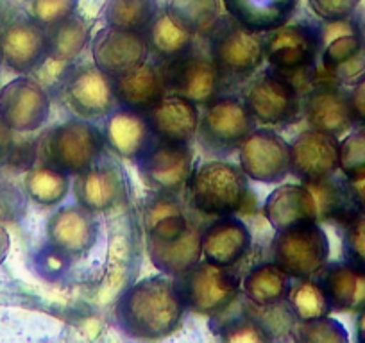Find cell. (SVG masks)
I'll use <instances>...</instances> for the list:
<instances>
[{
	"instance_id": "obj_44",
	"label": "cell",
	"mask_w": 365,
	"mask_h": 343,
	"mask_svg": "<svg viewBox=\"0 0 365 343\" xmlns=\"http://www.w3.org/2000/svg\"><path fill=\"white\" fill-rule=\"evenodd\" d=\"M77 0H31V19L51 27L76 13Z\"/></svg>"
},
{
	"instance_id": "obj_49",
	"label": "cell",
	"mask_w": 365,
	"mask_h": 343,
	"mask_svg": "<svg viewBox=\"0 0 365 343\" xmlns=\"http://www.w3.org/2000/svg\"><path fill=\"white\" fill-rule=\"evenodd\" d=\"M351 27H353V33L356 34L358 38L365 41V9L361 11H354V15L351 16Z\"/></svg>"
},
{
	"instance_id": "obj_35",
	"label": "cell",
	"mask_w": 365,
	"mask_h": 343,
	"mask_svg": "<svg viewBox=\"0 0 365 343\" xmlns=\"http://www.w3.org/2000/svg\"><path fill=\"white\" fill-rule=\"evenodd\" d=\"M212 329L222 342L230 343H267L274 339L269 325L255 317L251 307L238 313L227 306L222 313L212 317Z\"/></svg>"
},
{
	"instance_id": "obj_9",
	"label": "cell",
	"mask_w": 365,
	"mask_h": 343,
	"mask_svg": "<svg viewBox=\"0 0 365 343\" xmlns=\"http://www.w3.org/2000/svg\"><path fill=\"white\" fill-rule=\"evenodd\" d=\"M61 102L77 118L96 122L104 120L117 106L113 77L97 65L73 66L59 83Z\"/></svg>"
},
{
	"instance_id": "obj_40",
	"label": "cell",
	"mask_w": 365,
	"mask_h": 343,
	"mask_svg": "<svg viewBox=\"0 0 365 343\" xmlns=\"http://www.w3.org/2000/svg\"><path fill=\"white\" fill-rule=\"evenodd\" d=\"M339 170L349 181L365 177V127L349 132L340 142Z\"/></svg>"
},
{
	"instance_id": "obj_43",
	"label": "cell",
	"mask_w": 365,
	"mask_h": 343,
	"mask_svg": "<svg viewBox=\"0 0 365 343\" xmlns=\"http://www.w3.org/2000/svg\"><path fill=\"white\" fill-rule=\"evenodd\" d=\"M70 260L72 258L68 254L47 241V245L41 247L34 255V268L47 281H59L68 272Z\"/></svg>"
},
{
	"instance_id": "obj_45",
	"label": "cell",
	"mask_w": 365,
	"mask_h": 343,
	"mask_svg": "<svg viewBox=\"0 0 365 343\" xmlns=\"http://www.w3.org/2000/svg\"><path fill=\"white\" fill-rule=\"evenodd\" d=\"M361 0H308L312 11L322 22H342L351 19Z\"/></svg>"
},
{
	"instance_id": "obj_52",
	"label": "cell",
	"mask_w": 365,
	"mask_h": 343,
	"mask_svg": "<svg viewBox=\"0 0 365 343\" xmlns=\"http://www.w3.org/2000/svg\"><path fill=\"white\" fill-rule=\"evenodd\" d=\"M0 63H2V52H0Z\"/></svg>"
},
{
	"instance_id": "obj_11",
	"label": "cell",
	"mask_w": 365,
	"mask_h": 343,
	"mask_svg": "<svg viewBox=\"0 0 365 343\" xmlns=\"http://www.w3.org/2000/svg\"><path fill=\"white\" fill-rule=\"evenodd\" d=\"M143 183L153 191L181 194L194 172V152L190 143L156 138L138 161Z\"/></svg>"
},
{
	"instance_id": "obj_17",
	"label": "cell",
	"mask_w": 365,
	"mask_h": 343,
	"mask_svg": "<svg viewBox=\"0 0 365 343\" xmlns=\"http://www.w3.org/2000/svg\"><path fill=\"white\" fill-rule=\"evenodd\" d=\"M149 43L143 31L106 26L91 38V59L110 77L122 75L149 59Z\"/></svg>"
},
{
	"instance_id": "obj_16",
	"label": "cell",
	"mask_w": 365,
	"mask_h": 343,
	"mask_svg": "<svg viewBox=\"0 0 365 343\" xmlns=\"http://www.w3.org/2000/svg\"><path fill=\"white\" fill-rule=\"evenodd\" d=\"M303 115L308 125L329 134L344 136L354 127L349 92L344 84L328 79H317L310 84L303 97Z\"/></svg>"
},
{
	"instance_id": "obj_53",
	"label": "cell",
	"mask_w": 365,
	"mask_h": 343,
	"mask_svg": "<svg viewBox=\"0 0 365 343\" xmlns=\"http://www.w3.org/2000/svg\"><path fill=\"white\" fill-rule=\"evenodd\" d=\"M0 88H2V86H0Z\"/></svg>"
},
{
	"instance_id": "obj_22",
	"label": "cell",
	"mask_w": 365,
	"mask_h": 343,
	"mask_svg": "<svg viewBox=\"0 0 365 343\" xmlns=\"http://www.w3.org/2000/svg\"><path fill=\"white\" fill-rule=\"evenodd\" d=\"M251 245V231L237 216H217L201 233L202 260L220 267H237Z\"/></svg>"
},
{
	"instance_id": "obj_41",
	"label": "cell",
	"mask_w": 365,
	"mask_h": 343,
	"mask_svg": "<svg viewBox=\"0 0 365 343\" xmlns=\"http://www.w3.org/2000/svg\"><path fill=\"white\" fill-rule=\"evenodd\" d=\"M168 8L187 20L197 36H208L219 22L215 0H174Z\"/></svg>"
},
{
	"instance_id": "obj_47",
	"label": "cell",
	"mask_w": 365,
	"mask_h": 343,
	"mask_svg": "<svg viewBox=\"0 0 365 343\" xmlns=\"http://www.w3.org/2000/svg\"><path fill=\"white\" fill-rule=\"evenodd\" d=\"M13 149H15V131L0 118V159L9 157Z\"/></svg>"
},
{
	"instance_id": "obj_30",
	"label": "cell",
	"mask_w": 365,
	"mask_h": 343,
	"mask_svg": "<svg viewBox=\"0 0 365 343\" xmlns=\"http://www.w3.org/2000/svg\"><path fill=\"white\" fill-rule=\"evenodd\" d=\"M142 222L145 238L170 240L185 233L192 220L185 211L179 194L153 191L142 206Z\"/></svg>"
},
{
	"instance_id": "obj_36",
	"label": "cell",
	"mask_w": 365,
	"mask_h": 343,
	"mask_svg": "<svg viewBox=\"0 0 365 343\" xmlns=\"http://www.w3.org/2000/svg\"><path fill=\"white\" fill-rule=\"evenodd\" d=\"M24 190L27 197L38 206L52 208L61 204L72 190V179L68 174L48 164L31 168L24 179Z\"/></svg>"
},
{
	"instance_id": "obj_21",
	"label": "cell",
	"mask_w": 365,
	"mask_h": 343,
	"mask_svg": "<svg viewBox=\"0 0 365 343\" xmlns=\"http://www.w3.org/2000/svg\"><path fill=\"white\" fill-rule=\"evenodd\" d=\"M104 142L120 159L138 161L156 139L145 113L118 107L104 118Z\"/></svg>"
},
{
	"instance_id": "obj_14",
	"label": "cell",
	"mask_w": 365,
	"mask_h": 343,
	"mask_svg": "<svg viewBox=\"0 0 365 343\" xmlns=\"http://www.w3.org/2000/svg\"><path fill=\"white\" fill-rule=\"evenodd\" d=\"M238 161L249 179L282 183L290 174V143L272 129L256 127L238 147Z\"/></svg>"
},
{
	"instance_id": "obj_3",
	"label": "cell",
	"mask_w": 365,
	"mask_h": 343,
	"mask_svg": "<svg viewBox=\"0 0 365 343\" xmlns=\"http://www.w3.org/2000/svg\"><path fill=\"white\" fill-rule=\"evenodd\" d=\"M106 150L104 134L93 122L70 118L52 127L38 145L41 164L65 172L70 177L88 170Z\"/></svg>"
},
{
	"instance_id": "obj_31",
	"label": "cell",
	"mask_w": 365,
	"mask_h": 343,
	"mask_svg": "<svg viewBox=\"0 0 365 343\" xmlns=\"http://www.w3.org/2000/svg\"><path fill=\"white\" fill-rule=\"evenodd\" d=\"M226 13L256 33H270L289 23L299 0H222Z\"/></svg>"
},
{
	"instance_id": "obj_20",
	"label": "cell",
	"mask_w": 365,
	"mask_h": 343,
	"mask_svg": "<svg viewBox=\"0 0 365 343\" xmlns=\"http://www.w3.org/2000/svg\"><path fill=\"white\" fill-rule=\"evenodd\" d=\"M2 61L16 73L34 72L47 61V29L29 19H19L0 34Z\"/></svg>"
},
{
	"instance_id": "obj_12",
	"label": "cell",
	"mask_w": 365,
	"mask_h": 343,
	"mask_svg": "<svg viewBox=\"0 0 365 343\" xmlns=\"http://www.w3.org/2000/svg\"><path fill=\"white\" fill-rule=\"evenodd\" d=\"M161 66L165 70L168 93L187 97L199 106L222 95L226 80L210 54L192 48L172 61L161 63Z\"/></svg>"
},
{
	"instance_id": "obj_15",
	"label": "cell",
	"mask_w": 365,
	"mask_h": 343,
	"mask_svg": "<svg viewBox=\"0 0 365 343\" xmlns=\"http://www.w3.org/2000/svg\"><path fill=\"white\" fill-rule=\"evenodd\" d=\"M51 97L38 80L22 75L0 88V118L15 132H34L48 120Z\"/></svg>"
},
{
	"instance_id": "obj_10",
	"label": "cell",
	"mask_w": 365,
	"mask_h": 343,
	"mask_svg": "<svg viewBox=\"0 0 365 343\" xmlns=\"http://www.w3.org/2000/svg\"><path fill=\"white\" fill-rule=\"evenodd\" d=\"M322 40L317 26L285 23L263 34V56L272 70L292 77L308 73L321 54Z\"/></svg>"
},
{
	"instance_id": "obj_5",
	"label": "cell",
	"mask_w": 365,
	"mask_h": 343,
	"mask_svg": "<svg viewBox=\"0 0 365 343\" xmlns=\"http://www.w3.org/2000/svg\"><path fill=\"white\" fill-rule=\"evenodd\" d=\"M256 129L255 117L242 97L220 95L205 104L197 129L201 149L212 157H227Z\"/></svg>"
},
{
	"instance_id": "obj_1",
	"label": "cell",
	"mask_w": 365,
	"mask_h": 343,
	"mask_svg": "<svg viewBox=\"0 0 365 343\" xmlns=\"http://www.w3.org/2000/svg\"><path fill=\"white\" fill-rule=\"evenodd\" d=\"M187 307L170 275H154L129 286L115 306V322L135 339H161L181 324Z\"/></svg>"
},
{
	"instance_id": "obj_13",
	"label": "cell",
	"mask_w": 365,
	"mask_h": 343,
	"mask_svg": "<svg viewBox=\"0 0 365 343\" xmlns=\"http://www.w3.org/2000/svg\"><path fill=\"white\" fill-rule=\"evenodd\" d=\"M72 191L76 202L90 211H110L128 201V176L122 164L104 150L88 170L73 176Z\"/></svg>"
},
{
	"instance_id": "obj_23",
	"label": "cell",
	"mask_w": 365,
	"mask_h": 343,
	"mask_svg": "<svg viewBox=\"0 0 365 343\" xmlns=\"http://www.w3.org/2000/svg\"><path fill=\"white\" fill-rule=\"evenodd\" d=\"M113 90L118 107L145 113L168 93L163 66L147 59L136 68L113 77Z\"/></svg>"
},
{
	"instance_id": "obj_27",
	"label": "cell",
	"mask_w": 365,
	"mask_h": 343,
	"mask_svg": "<svg viewBox=\"0 0 365 343\" xmlns=\"http://www.w3.org/2000/svg\"><path fill=\"white\" fill-rule=\"evenodd\" d=\"M201 233V227L192 222L185 233L170 238V240L145 238V247L150 263L161 274L170 275V278L182 274V272L188 270V268L194 267L195 263L202 260Z\"/></svg>"
},
{
	"instance_id": "obj_51",
	"label": "cell",
	"mask_w": 365,
	"mask_h": 343,
	"mask_svg": "<svg viewBox=\"0 0 365 343\" xmlns=\"http://www.w3.org/2000/svg\"><path fill=\"white\" fill-rule=\"evenodd\" d=\"M356 339L358 342L365 343V307L358 311L356 317Z\"/></svg>"
},
{
	"instance_id": "obj_38",
	"label": "cell",
	"mask_w": 365,
	"mask_h": 343,
	"mask_svg": "<svg viewBox=\"0 0 365 343\" xmlns=\"http://www.w3.org/2000/svg\"><path fill=\"white\" fill-rule=\"evenodd\" d=\"M156 13V0H108L104 19H106L108 26L145 31Z\"/></svg>"
},
{
	"instance_id": "obj_4",
	"label": "cell",
	"mask_w": 365,
	"mask_h": 343,
	"mask_svg": "<svg viewBox=\"0 0 365 343\" xmlns=\"http://www.w3.org/2000/svg\"><path fill=\"white\" fill-rule=\"evenodd\" d=\"M172 281L185 307L205 317L222 313L242 293V279L235 267H220L206 260L172 278Z\"/></svg>"
},
{
	"instance_id": "obj_46",
	"label": "cell",
	"mask_w": 365,
	"mask_h": 343,
	"mask_svg": "<svg viewBox=\"0 0 365 343\" xmlns=\"http://www.w3.org/2000/svg\"><path fill=\"white\" fill-rule=\"evenodd\" d=\"M349 104L351 111H353L354 125L365 127V77L351 88Z\"/></svg>"
},
{
	"instance_id": "obj_6",
	"label": "cell",
	"mask_w": 365,
	"mask_h": 343,
	"mask_svg": "<svg viewBox=\"0 0 365 343\" xmlns=\"http://www.w3.org/2000/svg\"><path fill=\"white\" fill-rule=\"evenodd\" d=\"M208 54L226 83L247 79L265 61L263 33H256L227 15L208 34Z\"/></svg>"
},
{
	"instance_id": "obj_50",
	"label": "cell",
	"mask_w": 365,
	"mask_h": 343,
	"mask_svg": "<svg viewBox=\"0 0 365 343\" xmlns=\"http://www.w3.org/2000/svg\"><path fill=\"white\" fill-rule=\"evenodd\" d=\"M9 247H11V238H9L8 229L0 223V265L4 263L8 258Z\"/></svg>"
},
{
	"instance_id": "obj_39",
	"label": "cell",
	"mask_w": 365,
	"mask_h": 343,
	"mask_svg": "<svg viewBox=\"0 0 365 343\" xmlns=\"http://www.w3.org/2000/svg\"><path fill=\"white\" fill-rule=\"evenodd\" d=\"M292 339L301 343H346L349 342L346 327L339 320L328 317L296 320L292 325Z\"/></svg>"
},
{
	"instance_id": "obj_29",
	"label": "cell",
	"mask_w": 365,
	"mask_h": 343,
	"mask_svg": "<svg viewBox=\"0 0 365 343\" xmlns=\"http://www.w3.org/2000/svg\"><path fill=\"white\" fill-rule=\"evenodd\" d=\"M315 279L324 290L331 311L358 313L365 307V272L360 268L346 261L328 263Z\"/></svg>"
},
{
	"instance_id": "obj_24",
	"label": "cell",
	"mask_w": 365,
	"mask_h": 343,
	"mask_svg": "<svg viewBox=\"0 0 365 343\" xmlns=\"http://www.w3.org/2000/svg\"><path fill=\"white\" fill-rule=\"evenodd\" d=\"M156 138L168 142L190 143L197 136L201 111L199 104L178 93H167L149 111H145Z\"/></svg>"
},
{
	"instance_id": "obj_19",
	"label": "cell",
	"mask_w": 365,
	"mask_h": 343,
	"mask_svg": "<svg viewBox=\"0 0 365 343\" xmlns=\"http://www.w3.org/2000/svg\"><path fill=\"white\" fill-rule=\"evenodd\" d=\"M101 226L97 213L79 202L59 208L47 220V240L70 258H81L96 247Z\"/></svg>"
},
{
	"instance_id": "obj_37",
	"label": "cell",
	"mask_w": 365,
	"mask_h": 343,
	"mask_svg": "<svg viewBox=\"0 0 365 343\" xmlns=\"http://www.w3.org/2000/svg\"><path fill=\"white\" fill-rule=\"evenodd\" d=\"M287 304L296 320H312L331 313L328 297L315 278L294 279L287 295Z\"/></svg>"
},
{
	"instance_id": "obj_18",
	"label": "cell",
	"mask_w": 365,
	"mask_h": 343,
	"mask_svg": "<svg viewBox=\"0 0 365 343\" xmlns=\"http://www.w3.org/2000/svg\"><path fill=\"white\" fill-rule=\"evenodd\" d=\"M340 139L319 129H304L290 142V174L301 183H315L339 172Z\"/></svg>"
},
{
	"instance_id": "obj_7",
	"label": "cell",
	"mask_w": 365,
	"mask_h": 343,
	"mask_svg": "<svg viewBox=\"0 0 365 343\" xmlns=\"http://www.w3.org/2000/svg\"><path fill=\"white\" fill-rule=\"evenodd\" d=\"M270 258L292 279L317 278L329 260L328 234L319 222L276 231Z\"/></svg>"
},
{
	"instance_id": "obj_48",
	"label": "cell",
	"mask_w": 365,
	"mask_h": 343,
	"mask_svg": "<svg viewBox=\"0 0 365 343\" xmlns=\"http://www.w3.org/2000/svg\"><path fill=\"white\" fill-rule=\"evenodd\" d=\"M347 186H349L351 197H353L358 211L365 213V177L364 179H356V181L347 179Z\"/></svg>"
},
{
	"instance_id": "obj_25",
	"label": "cell",
	"mask_w": 365,
	"mask_h": 343,
	"mask_svg": "<svg viewBox=\"0 0 365 343\" xmlns=\"http://www.w3.org/2000/svg\"><path fill=\"white\" fill-rule=\"evenodd\" d=\"M263 215L274 231L319 222L317 202L307 183L282 184L270 191L263 204Z\"/></svg>"
},
{
	"instance_id": "obj_8",
	"label": "cell",
	"mask_w": 365,
	"mask_h": 343,
	"mask_svg": "<svg viewBox=\"0 0 365 343\" xmlns=\"http://www.w3.org/2000/svg\"><path fill=\"white\" fill-rule=\"evenodd\" d=\"M242 99L247 104L256 124L265 127L292 124L303 111L299 86L285 73L272 68L256 75L245 88Z\"/></svg>"
},
{
	"instance_id": "obj_28",
	"label": "cell",
	"mask_w": 365,
	"mask_h": 343,
	"mask_svg": "<svg viewBox=\"0 0 365 343\" xmlns=\"http://www.w3.org/2000/svg\"><path fill=\"white\" fill-rule=\"evenodd\" d=\"M324 75L344 86H354L365 77V41L353 31L342 33L322 45Z\"/></svg>"
},
{
	"instance_id": "obj_34",
	"label": "cell",
	"mask_w": 365,
	"mask_h": 343,
	"mask_svg": "<svg viewBox=\"0 0 365 343\" xmlns=\"http://www.w3.org/2000/svg\"><path fill=\"white\" fill-rule=\"evenodd\" d=\"M45 29H47V59L54 63L76 61L91 41L90 23L76 13Z\"/></svg>"
},
{
	"instance_id": "obj_26",
	"label": "cell",
	"mask_w": 365,
	"mask_h": 343,
	"mask_svg": "<svg viewBox=\"0 0 365 343\" xmlns=\"http://www.w3.org/2000/svg\"><path fill=\"white\" fill-rule=\"evenodd\" d=\"M154 61L167 63L187 54L195 47L197 33L194 27L172 8L158 9L153 22L143 31Z\"/></svg>"
},
{
	"instance_id": "obj_32",
	"label": "cell",
	"mask_w": 365,
	"mask_h": 343,
	"mask_svg": "<svg viewBox=\"0 0 365 343\" xmlns=\"http://www.w3.org/2000/svg\"><path fill=\"white\" fill-rule=\"evenodd\" d=\"M292 278L270 261L252 267L242 279V295L256 307H276L287 300Z\"/></svg>"
},
{
	"instance_id": "obj_33",
	"label": "cell",
	"mask_w": 365,
	"mask_h": 343,
	"mask_svg": "<svg viewBox=\"0 0 365 343\" xmlns=\"http://www.w3.org/2000/svg\"><path fill=\"white\" fill-rule=\"evenodd\" d=\"M314 191L315 202H317L319 223L328 222L336 226H346L351 218L358 215V208L351 197L349 186L346 177H326L315 183H307Z\"/></svg>"
},
{
	"instance_id": "obj_2",
	"label": "cell",
	"mask_w": 365,
	"mask_h": 343,
	"mask_svg": "<svg viewBox=\"0 0 365 343\" xmlns=\"http://www.w3.org/2000/svg\"><path fill=\"white\" fill-rule=\"evenodd\" d=\"M192 209L206 216L251 215L256 195L249 188V177L237 164L212 159L194 168L187 184Z\"/></svg>"
},
{
	"instance_id": "obj_42",
	"label": "cell",
	"mask_w": 365,
	"mask_h": 343,
	"mask_svg": "<svg viewBox=\"0 0 365 343\" xmlns=\"http://www.w3.org/2000/svg\"><path fill=\"white\" fill-rule=\"evenodd\" d=\"M342 229L344 261L365 272V213H358Z\"/></svg>"
}]
</instances>
